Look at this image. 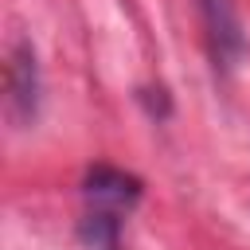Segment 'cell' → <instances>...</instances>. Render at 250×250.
I'll return each instance as SVG.
<instances>
[{
  "label": "cell",
  "mask_w": 250,
  "mask_h": 250,
  "mask_svg": "<svg viewBox=\"0 0 250 250\" xmlns=\"http://www.w3.org/2000/svg\"><path fill=\"white\" fill-rule=\"evenodd\" d=\"M195 4H199V16H203V31H207V47H211L215 66L238 70L246 62V51H250L238 4L234 0H195Z\"/></svg>",
  "instance_id": "cell-1"
},
{
  "label": "cell",
  "mask_w": 250,
  "mask_h": 250,
  "mask_svg": "<svg viewBox=\"0 0 250 250\" xmlns=\"http://www.w3.org/2000/svg\"><path fill=\"white\" fill-rule=\"evenodd\" d=\"M4 90H8V117L20 129H27L39 113V62H35V47L23 35H16V43L8 51Z\"/></svg>",
  "instance_id": "cell-2"
},
{
  "label": "cell",
  "mask_w": 250,
  "mask_h": 250,
  "mask_svg": "<svg viewBox=\"0 0 250 250\" xmlns=\"http://www.w3.org/2000/svg\"><path fill=\"white\" fill-rule=\"evenodd\" d=\"M82 195L86 203H98V207H109V211H133L137 199H141V180L125 168H113V164H94L82 180Z\"/></svg>",
  "instance_id": "cell-3"
},
{
  "label": "cell",
  "mask_w": 250,
  "mask_h": 250,
  "mask_svg": "<svg viewBox=\"0 0 250 250\" xmlns=\"http://www.w3.org/2000/svg\"><path fill=\"white\" fill-rule=\"evenodd\" d=\"M78 250H121V211L86 203L78 219Z\"/></svg>",
  "instance_id": "cell-4"
}]
</instances>
